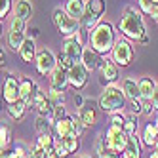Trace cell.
Returning <instances> with one entry per match:
<instances>
[{
    "label": "cell",
    "mask_w": 158,
    "mask_h": 158,
    "mask_svg": "<svg viewBox=\"0 0 158 158\" xmlns=\"http://www.w3.org/2000/svg\"><path fill=\"white\" fill-rule=\"evenodd\" d=\"M48 76H50V88L61 89V92H65V89L69 88V76H67V71L61 69V67L55 65V69H53Z\"/></svg>",
    "instance_id": "obj_14"
},
{
    "label": "cell",
    "mask_w": 158,
    "mask_h": 158,
    "mask_svg": "<svg viewBox=\"0 0 158 158\" xmlns=\"http://www.w3.org/2000/svg\"><path fill=\"white\" fill-rule=\"evenodd\" d=\"M29 158H46V151L38 143H35V145L29 147Z\"/></svg>",
    "instance_id": "obj_38"
},
{
    "label": "cell",
    "mask_w": 158,
    "mask_h": 158,
    "mask_svg": "<svg viewBox=\"0 0 158 158\" xmlns=\"http://www.w3.org/2000/svg\"><path fill=\"white\" fill-rule=\"evenodd\" d=\"M116 42V31L114 25L109 21H99V23L88 32V46L99 55L110 53L112 46Z\"/></svg>",
    "instance_id": "obj_1"
},
{
    "label": "cell",
    "mask_w": 158,
    "mask_h": 158,
    "mask_svg": "<svg viewBox=\"0 0 158 158\" xmlns=\"http://www.w3.org/2000/svg\"><path fill=\"white\" fill-rule=\"evenodd\" d=\"M141 141H143V145H147V147H151V149H154V145H156V141H158V130H156L154 124H147V126L143 128Z\"/></svg>",
    "instance_id": "obj_23"
},
{
    "label": "cell",
    "mask_w": 158,
    "mask_h": 158,
    "mask_svg": "<svg viewBox=\"0 0 158 158\" xmlns=\"http://www.w3.org/2000/svg\"><path fill=\"white\" fill-rule=\"evenodd\" d=\"M46 158H61V156H57V154H55L53 147H52V149H48V151H46Z\"/></svg>",
    "instance_id": "obj_52"
},
{
    "label": "cell",
    "mask_w": 158,
    "mask_h": 158,
    "mask_svg": "<svg viewBox=\"0 0 158 158\" xmlns=\"http://www.w3.org/2000/svg\"><path fill=\"white\" fill-rule=\"evenodd\" d=\"M149 40H151V38H149V32H147V35H143V36L139 38L137 44H141V46H147V44H149Z\"/></svg>",
    "instance_id": "obj_51"
},
{
    "label": "cell",
    "mask_w": 158,
    "mask_h": 158,
    "mask_svg": "<svg viewBox=\"0 0 158 158\" xmlns=\"http://www.w3.org/2000/svg\"><path fill=\"white\" fill-rule=\"evenodd\" d=\"M76 114L80 116V120H82V124H84L86 128L94 126L95 120H97V109H95V103H94V101H84V105L78 109Z\"/></svg>",
    "instance_id": "obj_13"
},
{
    "label": "cell",
    "mask_w": 158,
    "mask_h": 158,
    "mask_svg": "<svg viewBox=\"0 0 158 158\" xmlns=\"http://www.w3.org/2000/svg\"><path fill=\"white\" fill-rule=\"evenodd\" d=\"M35 128H36L38 135H40V133H52L53 124H52V120H50L48 116L38 114V116H36V122H35Z\"/></svg>",
    "instance_id": "obj_27"
},
{
    "label": "cell",
    "mask_w": 158,
    "mask_h": 158,
    "mask_svg": "<svg viewBox=\"0 0 158 158\" xmlns=\"http://www.w3.org/2000/svg\"><path fill=\"white\" fill-rule=\"evenodd\" d=\"M14 14H15V17L23 19L25 23H27V21H31L32 14H35L32 2H31V0H17V2H15V8H14Z\"/></svg>",
    "instance_id": "obj_20"
},
{
    "label": "cell",
    "mask_w": 158,
    "mask_h": 158,
    "mask_svg": "<svg viewBox=\"0 0 158 158\" xmlns=\"http://www.w3.org/2000/svg\"><path fill=\"white\" fill-rule=\"evenodd\" d=\"M128 137H130V135L124 131L122 128L110 124V126L107 128V133H103L105 147H107L109 154H120L124 151V147H126V143H128Z\"/></svg>",
    "instance_id": "obj_4"
},
{
    "label": "cell",
    "mask_w": 158,
    "mask_h": 158,
    "mask_svg": "<svg viewBox=\"0 0 158 158\" xmlns=\"http://www.w3.org/2000/svg\"><path fill=\"white\" fill-rule=\"evenodd\" d=\"M80 63L88 69V73H94V71H97V67L101 63V55L97 52H94L89 46H84L82 55H80Z\"/></svg>",
    "instance_id": "obj_15"
},
{
    "label": "cell",
    "mask_w": 158,
    "mask_h": 158,
    "mask_svg": "<svg viewBox=\"0 0 158 158\" xmlns=\"http://www.w3.org/2000/svg\"><path fill=\"white\" fill-rule=\"evenodd\" d=\"M128 103V99L126 95H124L122 92V88L120 86H114V84H110V86H105L103 89V94H101L99 101H97V105L101 110H105V112H122L124 107H126Z\"/></svg>",
    "instance_id": "obj_3"
},
{
    "label": "cell",
    "mask_w": 158,
    "mask_h": 158,
    "mask_svg": "<svg viewBox=\"0 0 158 158\" xmlns=\"http://www.w3.org/2000/svg\"><path fill=\"white\" fill-rule=\"evenodd\" d=\"M2 99L6 101V105L15 103L19 99V78L14 73H8L4 78V86H2Z\"/></svg>",
    "instance_id": "obj_12"
},
{
    "label": "cell",
    "mask_w": 158,
    "mask_h": 158,
    "mask_svg": "<svg viewBox=\"0 0 158 158\" xmlns=\"http://www.w3.org/2000/svg\"><path fill=\"white\" fill-rule=\"evenodd\" d=\"M120 158H141V145H139L137 133L128 137V143L124 147V151L120 152Z\"/></svg>",
    "instance_id": "obj_17"
},
{
    "label": "cell",
    "mask_w": 158,
    "mask_h": 158,
    "mask_svg": "<svg viewBox=\"0 0 158 158\" xmlns=\"http://www.w3.org/2000/svg\"><path fill=\"white\" fill-rule=\"evenodd\" d=\"M151 158H158V152H156L154 149H152V152H151Z\"/></svg>",
    "instance_id": "obj_54"
},
{
    "label": "cell",
    "mask_w": 158,
    "mask_h": 158,
    "mask_svg": "<svg viewBox=\"0 0 158 158\" xmlns=\"http://www.w3.org/2000/svg\"><path fill=\"white\" fill-rule=\"evenodd\" d=\"M120 88H122V92H124L128 101L135 99V97H141L139 95V84H137V80H133V78H124Z\"/></svg>",
    "instance_id": "obj_24"
},
{
    "label": "cell",
    "mask_w": 158,
    "mask_h": 158,
    "mask_svg": "<svg viewBox=\"0 0 158 158\" xmlns=\"http://www.w3.org/2000/svg\"><path fill=\"white\" fill-rule=\"evenodd\" d=\"M6 110H8V116L12 118V120H15V122H19V120H23L25 118V114H27V105L23 103L21 99H17L15 103H10L8 107H6Z\"/></svg>",
    "instance_id": "obj_22"
},
{
    "label": "cell",
    "mask_w": 158,
    "mask_h": 158,
    "mask_svg": "<svg viewBox=\"0 0 158 158\" xmlns=\"http://www.w3.org/2000/svg\"><path fill=\"white\" fill-rule=\"evenodd\" d=\"M12 143V128L8 124H0V151H4Z\"/></svg>",
    "instance_id": "obj_28"
},
{
    "label": "cell",
    "mask_w": 158,
    "mask_h": 158,
    "mask_svg": "<svg viewBox=\"0 0 158 158\" xmlns=\"http://www.w3.org/2000/svg\"><path fill=\"white\" fill-rule=\"evenodd\" d=\"M149 15H151V17H152L154 21H158V4H152V8H151Z\"/></svg>",
    "instance_id": "obj_50"
},
{
    "label": "cell",
    "mask_w": 158,
    "mask_h": 158,
    "mask_svg": "<svg viewBox=\"0 0 158 158\" xmlns=\"http://www.w3.org/2000/svg\"><path fill=\"white\" fill-rule=\"evenodd\" d=\"M151 103H152L154 110H158V82H156V86H154V92H152V95H151Z\"/></svg>",
    "instance_id": "obj_46"
},
{
    "label": "cell",
    "mask_w": 158,
    "mask_h": 158,
    "mask_svg": "<svg viewBox=\"0 0 158 158\" xmlns=\"http://www.w3.org/2000/svg\"><path fill=\"white\" fill-rule=\"evenodd\" d=\"M76 158H92V156H88V154H80V156H76Z\"/></svg>",
    "instance_id": "obj_56"
},
{
    "label": "cell",
    "mask_w": 158,
    "mask_h": 158,
    "mask_svg": "<svg viewBox=\"0 0 158 158\" xmlns=\"http://www.w3.org/2000/svg\"><path fill=\"white\" fill-rule=\"evenodd\" d=\"M101 21V15H95V14H89V12H84L82 19H80V29L84 32H89L97 23Z\"/></svg>",
    "instance_id": "obj_26"
},
{
    "label": "cell",
    "mask_w": 158,
    "mask_h": 158,
    "mask_svg": "<svg viewBox=\"0 0 158 158\" xmlns=\"http://www.w3.org/2000/svg\"><path fill=\"white\" fill-rule=\"evenodd\" d=\"M53 141H55V137H53L52 133H40V135H38V139H36V143L42 147L44 151L52 149V147H53Z\"/></svg>",
    "instance_id": "obj_33"
},
{
    "label": "cell",
    "mask_w": 158,
    "mask_h": 158,
    "mask_svg": "<svg viewBox=\"0 0 158 158\" xmlns=\"http://www.w3.org/2000/svg\"><path fill=\"white\" fill-rule=\"evenodd\" d=\"M82 50H84V44L74 40L73 36H69V38L65 40V44H63V53L67 55V57H71L73 61H80Z\"/></svg>",
    "instance_id": "obj_16"
},
{
    "label": "cell",
    "mask_w": 158,
    "mask_h": 158,
    "mask_svg": "<svg viewBox=\"0 0 158 158\" xmlns=\"http://www.w3.org/2000/svg\"><path fill=\"white\" fill-rule=\"evenodd\" d=\"M55 61H57V67H61V69H65V71H69L71 67L76 63V61H73L71 57H67V55L61 52L59 55H55Z\"/></svg>",
    "instance_id": "obj_35"
},
{
    "label": "cell",
    "mask_w": 158,
    "mask_h": 158,
    "mask_svg": "<svg viewBox=\"0 0 158 158\" xmlns=\"http://www.w3.org/2000/svg\"><path fill=\"white\" fill-rule=\"evenodd\" d=\"M137 84H139V95H141V99H151L156 82L152 80L151 76H141L139 80H137Z\"/></svg>",
    "instance_id": "obj_25"
},
{
    "label": "cell",
    "mask_w": 158,
    "mask_h": 158,
    "mask_svg": "<svg viewBox=\"0 0 158 158\" xmlns=\"http://www.w3.org/2000/svg\"><path fill=\"white\" fill-rule=\"evenodd\" d=\"M84 101H86V99H84V97H82V95H80V94H78V92H76V94H74V105H76V107H78V109H80V107H82V105H84Z\"/></svg>",
    "instance_id": "obj_49"
},
{
    "label": "cell",
    "mask_w": 158,
    "mask_h": 158,
    "mask_svg": "<svg viewBox=\"0 0 158 158\" xmlns=\"http://www.w3.org/2000/svg\"><path fill=\"white\" fill-rule=\"evenodd\" d=\"M53 151H55V154H57V156H61V158L69 156V151H67V147L63 145L61 137H55V141H53Z\"/></svg>",
    "instance_id": "obj_37"
},
{
    "label": "cell",
    "mask_w": 158,
    "mask_h": 158,
    "mask_svg": "<svg viewBox=\"0 0 158 158\" xmlns=\"http://www.w3.org/2000/svg\"><path fill=\"white\" fill-rule=\"evenodd\" d=\"M137 4H139V12L145 14V15H149L151 8H152V0H137Z\"/></svg>",
    "instance_id": "obj_44"
},
{
    "label": "cell",
    "mask_w": 158,
    "mask_h": 158,
    "mask_svg": "<svg viewBox=\"0 0 158 158\" xmlns=\"http://www.w3.org/2000/svg\"><path fill=\"white\" fill-rule=\"evenodd\" d=\"M124 122H126V116H124L122 112H112L110 124H114V126H118V128H122V130H124Z\"/></svg>",
    "instance_id": "obj_42"
},
{
    "label": "cell",
    "mask_w": 158,
    "mask_h": 158,
    "mask_svg": "<svg viewBox=\"0 0 158 158\" xmlns=\"http://www.w3.org/2000/svg\"><path fill=\"white\" fill-rule=\"evenodd\" d=\"M38 89V84L29 76H21L19 78V99L27 105V109H32V99Z\"/></svg>",
    "instance_id": "obj_11"
},
{
    "label": "cell",
    "mask_w": 158,
    "mask_h": 158,
    "mask_svg": "<svg viewBox=\"0 0 158 158\" xmlns=\"http://www.w3.org/2000/svg\"><path fill=\"white\" fill-rule=\"evenodd\" d=\"M154 126H156V130H158V116H156V122H154Z\"/></svg>",
    "instance_id": "obj_57"
},
{
    "label": "cell",
    "mask_w": 158,
    "mask_h": 158,
    "mask_svg": "<svg viewBox=\"0 0 158 158\" xmlns=\"http://www.w3.org/2000/svg\"><path fill=\"white\" fill-rule=\"evenodd\" d=\"M95 152L99 154V158H107V154H109L107 147H105V139H103V133H99V135H97V139H95Z\"/></svg>",
    "instance_id": "obj_34"
},
{
    "label": "cell",
    "mask_w": 158,
    "mask_h": 158,
    "mask_svg": "<svg viewBox=\"0 0 158 158\" xmlns=\"http://www.w3.org/2000/svg\"><path fill=\"white\" fill-rule=\"evenodd\" d=\"M156 23H158V21H156Z\"/></svg>",
    "instance_id": "obj_60"
},
{
    "label": "cell",
    "mask_w": 158,
    "mask_h": 158,
    "mask_svg": "<svg viewBox=\"0 0 158 158\" xmlns=\"http://www.w3.org/2000/svg\"><path fill=\"white\" fill-rule=\"evenodd\" d=\"M152 4H158V0H152Z\"/></svg>",
    "instance_id": "obj_58"
},
{
    "label": "cell",
    "mask_w": 158,
    "mask_h": 158,
    "mask_svg": "<svg viewBox=\"0 0 158 158\" xmlns=\"http://www.w3.org/2000/svg\"><path fill=\"white\" fill-rule=\"evenodd\" d=\"M0 32H2V25H0Z\"/></svg>",
    "instance_id": "obj_59"
},
{
    "label": "cell",
    "mask_w": 158,
    "mask_h": 158,
    "mask_svg": "<svg viewBox=\"0 0 158 158\" xmlns=\"http://www.w3.org/2000/svg\"><path fill=\"white\" fill-rule=\"evenodd\" d=\"M46 95H48V99L52 101L53 105H61V103H65V92H61V89H53V88H50Z\"/></svg>",
    "instance_id": "obj_32"
},
{
    "label": "cell",
    "mask_w": 158,
    "mask_h": 158,
    "mask_svg": "<svg viewBox=\"0 0 158 158\" xmlns=\"http://www.w3.org/2000/svg\"><path fill=\"white\" fill-rule=\"evenodd\" d=\"M63 116H67V112H65V103H61V105H53V112H52V122L59 120V118H63Z\"/></svg>",
    "instance_id": "obj_39"
},
{
    "label": "cell",
    "mask_w": 158,
    "mask_h": 158,
    "mask_svg": "<svg viewBox=\"0 0 158 158\" xmlns=\"http://www.w3.org/2000/svg\"><path fill=\"white\" fill-rule=\"evenodd\" d=\"M38 35H40V31H38L36 27H32V29H31V36H29V38H35V40H36V38H38Z\"/></svg>",
    "instance_id": "obj_53"
},
{
    "label": "cell",
    "mask_w": 158,
    "mask_h": 158,
    "mask_svg": "<svg viewBox=\"0 0 158 158\" xmlns=\"http://www.w3.org/2000/svg\"><path fill=\"white\" fill-rule=\"evenodd\" d=\"M6 63H8L6 50H2V48H0V69H2V67H6Z\"/></svg>",
    "instance_id": "obj_48"
},
{
    "label": "cell",
    "mask_w": 158,
    "mask_h": 158,
    "mask_svg": "<svg viewBox=\"0 0 158 158\" xmlns=\"http://www.w3.org/2000/svg\"><path fill=\"white\" fill-rule=\"evenodd\" d=\"M35 65H36V71L42 74V76H48L53 69H55V65H57V61H55V53L48 48H44L36 53V57H35Z\"/></svg>",
    "instance_id": "obj_10"
},
{
    "label": "cell",
    "mask_w": 158,
    "mask_h": 158,
    "mask_svg": "<svg viewBox=\"0 0 158 158\" xmlns=\"http://www.w3.org/2000/svg\"><path fill=\"white\" fill-rule=\"evenodd\" d=\"M27 38V23L19 17H12L8 25V46L12 52H19L21 44Z\"/></svg>",
    "instance_id": "obj_7"
},
{
    "label": "cell",
    "mask_w": 158,
    "mask_h": 158,
    "mask_svg": "<svg viewBox=\"0 0 158 158\" xmlns=\"http://www.w3.org/2000/svg\"><path fill=\"white\" fill-rule=\"evenodd\" d=\"M14 152L17 154V158H29V149H27L23 143H15Z\"/></svg>",
    "instance_id": "obj_43"
},
{
    "label": "cell",
    "mask_w": 158,
    "mask_h": 158,
    "mask_svg": "<svg viewBox=\"0 0 158 158\" xmlns=\"http://www.w3.org/2000/svg\"><path fill=\"white\" fill-rule=\"evenodd\" d=\"M12 12V0H0V21Z\"/></svg>",
    "instance_id": "obj_40"
},
{
    "label": "cell",
    "mask_w": 158,
    "mask_h": 158,
    "mask_svg": "<svg viewBox=\"0 0 158 158\" xmlns=\"http://www.w3.org/2000/svg\"><path fill=\"white\" fill-rule=\"evenodd\" d=\"M0 158H17V154H15L14 151L4 149V151H0Z\"/></svg>",
    "instance_id": "obj_47"
},
{
    "label": "cell",
    "mask_w": 158,
    "mask_h": 158,
    "mask_svg": "<svg viewBox=\"0 0 158 158\" xmlns=\"http://www.w3.org/2000/svg\"><path fill=\"white\" fill-rule=\"evenodd\" d=\"M118 31L122 32L124 38L139 42V38L143 35H147V25H145L143 14L137 8L128 6L126 12H124V15H122V19H120V23H118Z\"/></svg>",
    "instance_id": "obj_2"
},
{
    "label": "cell",
    "mask_w": 158,
    "mask_h": 158,
    "mask_svg": "<svg viewBox=\"0 0 158 158\" xmlns=\"http://www.w3.org/2000/svg\"><path fill=\"white\" fill-rule=\"evenodd\" d=\"M107 158H120V154H107Z\"/></svg>",
    "instance_id": "obj_55"
},
{
    "label": "cell",
    "mask_w": 158,
    "mask_h": 158,
    "mask_svg": "<svg viewBox=\"0 0 158 158\" xmlns=\"http://www.w3.org/2000/svg\"><path fill=\"white\" fill-rule=\"evenodd\" d=\"M61 141H63V145L67 147L69 154H71V152H76L78 147H80V137H78V135H74V133H69L67 137H61Z\"/></svg>",
    "instance_id": "obj_31"
},
{
    "label": "cell",
    "mask_w": 158,
    "mask_h": 158,
    "mask_svg": "<svg viewBox=\"0 0 158 158\" xmlns=\"http://www.w3.org/2000/svg\"><path fill=\"white\" fill-rule=\"evenodd\" d=\"M19 57L23 59L25 63H31V61H35V57H36V42H35V38H25L23 40V44H21V48H19Z\"/></svg>",
    "instance_id": "obj_18"
},
{
    "label": "cell",
    "mask_w": 158,
    "mask_h": 158,
    "mask_svg": "<svg viewBox=\"0 0 158 158\" xmlns=\"http://www.w3.org/2000/svg\"><path fill=\"white\" fill-rule=\"evenodd\" d=\"M63 10L71 17H74V19L80 21L82 15H84V12H86V0H65Z\"/></svg>",
    "instance_id": "obj_19"
},
{
    "label": "cell",
    "mask_w": 158,
    "mask_h": 158,
    "mask_svg": "<svg viewBox=\"0 0 158 158\" xmlns=\"http://www.w3.org/2000/svg\"><path fill=\"white\" fill-rule=\"evenodd\" d=\"M130 105H131V112H135V114H141L143 112V99L141 97L130 99Z\"/></svg>",
    "instance_id": "obj_41"
},
{
    "label": "cell",
    "mask_w": 158,
    "mask_h": 158,
    "mask_svg": "<svg viewBox=\"0 0 158 158\" xmlns=\"http://www.w3.org/2000/svg\"><path fill=\"white\" fill-rule=\"evenodd\" d=\"M99 73H101V76H99V82H101V86H110V84H114L116 80H118V65L112 61V59H109V57H105V59H101V63H99Z\"/></svg>",
    "instance_id": "obj_9"
},
{
    "label": "cell",
    "mask_w": 158,
    "mask_h": 158,
    "mask_svg": "<svg viewBox=\"0 0 158 158\" xmlns=\"http://www.w3.org/2000/svg\"><path fill=\"white\" fill-rule=\"evenodd\" d=\"M86 12L95 14V15H103L105 14V2L103 0H86Z\"/></svg>",
    "instance_id": "obj_29"
},
{
    "label": "cell",
    "mask_w": 158,
    "mask_h": 158,
    "mask_svg": "<svg viewBox=\"0 0 158 158\" xmlns=\"http://www.w3.org/2000/svg\"><path fill=\"white\" fill-rule=\"evenodd\" d=\"M53 23H55V29L59 31V35H63L65 38L73 36L74 32L80 29V21L71 17L63 8H55L53 10Z\"/></svg>",
    "instance_id": "obj_5"
},
{
    "label": "cell",
    "mask_w": 158,
    "mask_h": 158,
    "mask_svg": "<svg viewBox=\"0 0 158 158\" xmlns=\"http://www.w3.org/2000/svg\"><path fill=\"white\" fill-rule=\"evenodd\" d=\"M152 110H154V107L151 103V99H143V112L149 116V114H152Z\"/></svg>",
    "instance_id": "obj_45"
},
{
    "label": "cell",
    "mask_w": 158,
    "mask_h": 158,
    "mask_svg": "<svg viewBox=\"0 0 158 158\" xmlns=\"http://www.w3.org/2000/svg\"><path fill=\"white\" fill-rule=\"evenodd\" d=\"M110 55H112V61H114L118 67H130L131 61H133V46H131V42L128 38H116L114 42V46H112L110 50Z\"/></svg>",
    "instance_id": "obj_6"
},
{
    "label": "cell",
    "mask_w": 158,
    "mask_h": 158,
    "mask_svg": "<svg viewBox=\"0 0 158 158\" xmlns=\"http://www.w3.org/2000/svg\"><path fill=\"white\" fill-rule=\"evenodd\" d=\"M137 128H139L137 114L131 112L130 116H126V122H124V131H126L128 135H135V133H137Z\"/></svg>",
    "instance_id": "obj_30"
},
{
    "label": "cell",
    "mask_w": 158,
    "mask_h": 158,
    "mask_svg": "<svg viewBox=\"0 0 158 158\" xmlns=\"http://www.w3.org/2000/svg\"><path fill=\"white\" fill-rule=\"evenodd\" d=\"M71 118H73V133L80 137V135L84 133V130H86V126L82 124V120H80L78 114H71Z\"/></svg>",
    "instance_id": "obj_36"
},
{
    "label": "cell",
    "mask_w": 158,
    "mask_h": 158,
    "mask_svg": "<svg viewBox=\"0 0 158 158\" xmlns=\"http://www.w3.org/2000/svg\"><path fill=\"white\" fill-rule=\"evenodd\" d=\"M67 76H69V86L74 88L76 92L84 89L88 86V80H89V73H88V69L80 61H76L71 69L67 71Z\"/></svg>",
    "instance_id": "obj_8"
},
{
    "label": "cell",
    "mask_w": 158,
    "mask_h": 158,
    "mask_svg": "<svg viewBox=\"0 0 158 158\" xmlns=\"http://www.w3.org/2000/svg\"><path fill=\"white\" fill-rule=\"evenodd\" d=\"M53 131H55V137H67L69 133H73V118H71V114L55 120L53 122Z\"/></svg>",
    "instance_id": "obj_21"
}]
</instances>
